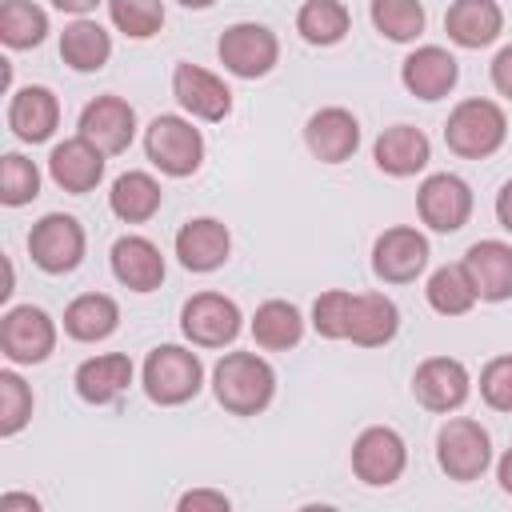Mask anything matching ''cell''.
Masks as SVG:
<instances>
[{
  "label": "cell",
  "mask_w": 512,
  "mask_h": 512,
  "mask_svg": "<svg viewBox=\"0 0 512 512\" xmlns=\"http://www.w3.org/2000/svg\"><path fill=\"white\" fill-rule=\"evenodd\" d=\"M216 404L232 416H260L276 396V372L256 352H224L212 368Z\"/></svg>",
  "instance_id": "6da1fadb"
},
{
  "label": "cell",
  "mask_w": 512,
  "mask_h": 512,
  "mask_svg": "<svg viewBox=\"0 0 512 512\" xmlns=\"http://www.w3.org/2000/svg\"><path fill=\"white\" fill-rule=\"evenodd\" d=\"M424 296H428V308L440 312V316H468L476 308V300H480L476 288H472V280H468V272H464V264L436 268L428 276Z\"/></svg>",
  "instance_id": "1f68e13d"
},
{
  "label": "cell",
  "mask_w": 512,
  "mask_h": 512,
  "mask_svg": "<svg viewBox=\"0 0 512 512\" xmlns=\"http://www.w3.org/2000/svg\"><path fill=\"white\" fill-rule=\"evenodd\" d=\"M428 236L412 224L384 228L372 244V272L384 284H412L428 268Z\"/></svg>",
  "instance_id": "8fae6325"
},
{
  "label": "cell",
  "mask_w": 512,
  "mask_h": 512,
  "mask_svg": "<svg viewBox=\"0 0 512 512\" xmlns=\"http://www.w3.org/2000/svg\"><path fill=\"white\" fill-rule=\"evenodd\" d=\"M48 36V12L32 0H4L0 4V40L4 48H36Z\"/></svg>",
  "instance_id": "d6a6232c"
},
{
  "label": "cell",
  "mask_w": 512,
  "mask_h": 512,
  "mask_svg": "<svg viewBox=\"0 0 512 512\" xmlns=\"http://www.w3.org/2000/svg\"><path fill=\"white\" fill-rule=\"evenodd\" d=\"M496 220L504 232H512V180H504L496 192Z\"/></svg>",
  "instance_id": "b9f144b4"
},
{
  "label": "cell",
  "mask_w": 512,
  "mask_h": 512,
  "mask_svg": "<svg viewBox=\"0 0 512 512\" xmlns=\"http://www.w3.org/2000/svg\"><path fill=\"white\" fill-rule=\"evenodd\" d=\"M108 20L128 40H148L164 28V0H108Z\"/></svg>",
  "instance_id": "e575fe53"
},
{
  "label": "cell",
  "mask_w": 512,
  "mask_h": 512,
  "mask_svg": "<svg viewBox=\"0 0 512 512\" xmlns=\"http://www.w3.org/2000/svg\"><path fill=\"white\" fill-rule=\"evenodd\" d=\"M172 96L192 120L216 124V120H224L232 112V88L216 72H208L200 64H188V60H180L172 68Z\"/></svg>",
  "instance_id": "9a60e30c"
},
{
  "label": "cell",
  "mask_w": 512,
  "mask_h": 512,
  "mask_svg": "<svg viewBox=\"0 0 512 512\" xmlns=\"http://www.w3.org/2000/svg\"><path fill=\"white\" fill-rule=\"evenodd\" d=\"M444 32L456 48H488L504 32V8L496 0H452L444 12Z\"/></svg>",
  "instance_id": "603a6c76"
},
{
  "label": "cell",
  "mask_w": 512,
  "mask_h": 512,
  "mask_svg": "<svg viewBox=\"0 0 512 512\" xmlns=\"http://www.w3.org/2000/svg\"><path fill=\"white\" fill-rule=\"evenodd\" d=\"M436 464L448 480L472 484L492 468V436L472 416H448L436 432Z\"/></svg>",
  "instance_id": "277c9868"
},
{
  "label": "cell",
  "mask_w": 512,
  "mask_h": 512,
  "mask_svg": "<svg viewBox=\"0 0 512 512\" xmlns=\"http://www.w3.org/2000/svg\"><path fill=\"white\" fill-rule=\"evenodd\" d=\"M244 316L224 292H196L180 308V332L192 348H224L240 336Z\"/></svg>",
  "instance_id": "ba28073f"
},
{
  "label": "cell",
  "mask_w": 512,
  "mask_h": 512,
  "mask_svg": "<svg viewBox=\"0 0 512 512\" xmlns=\"http://www.w3.org/2000/svg\"><path fill=\"white\" fill-rule=\"evenodd\" d=\"M352 304H356V292H344V288L320 292L312 300V328H316V336H324V340H348Z\"/></svg>",
  "instance_id": "d590c367"
},
{
  "label": "cell",
  "mask_w": 512,
  "mask_h": 512,
  "mask_svg": "<svg viewBox=\"0 0 512 512\" xmlns=\"http://www.w3.org/2000/svg\"><path fill=\"white\" fill-rule=\"evenodd\" d=\"M84 248H88V236H84V224L68 212H48L32 224L28 232V256L40 272L48 276H68L80 268L84 260Z\"/></svg>",
  "instance_id": "8992f818"
},
{
  "label": "cell",
  "mask_w": 512,
  "mask_h": 512,
  "mask_svg": "<svg viewBox=\"0 0 512 512\" xmlns=\"http://www.w3.org/2000/svg\"><path fill=\"white\" fill-rule=\"evenodd\" d=\"M176 4H180V8H196V12H200V8H212L216 0H176Z\"/></svg>",
  "instance_id": "bcb514c9"
},
{
  "label": "cell",
  "mask_w": 512,
  "mask_h": 512,
  "mask_svg": "<svg viewBox=\"0 0 512 512\" xmlns=\"http://www.w3.org/2000/svg\"><path fill=\"white\" fill-rule=\"evenodd\" d=\"M104 160H108V156H104L92 140H84V136L76 132V136L60 140V144L52 148V156H48V176H52L56 188H64V192H72V196H84V192H92V188L104 180Z\"/></svg>",
  "instance_id": "d6986e66"
},
{
  "label": "cell",
  "mask_w": 512,
  "mask_h": 512,
  "mask_svg": "<svg viewBox=\"0 0 512 512\" xmlns=\"http://www.w3.org/2000/svg\"><path fill=\"white\" fill-rule=\"evenodd\" d=\"M416 212L432 232H460L472 216V188L456 172H432L416 188Z\"/></svg>",
  "instance_id": "4fadbf2b"
},
{
  "label": "cell",
  "mask_w": 512,
  "mask_h": 512,
  "mask_svg": "<svg viewBox=\"0 0 512 512\" xmlns=\"http://www.w3.org/2000/svg\"><path fill=\"white\" fill-rule=\"evenodd\" d=\"M216 56L224 64V72H232L236 80H260L276 68L280 60V40L268 24H256V20H240V24H228L216 40Z\"/></svg>",
  "instance_id": "52a82bcc"
},
{
  "label": "cell",
  "mask_w": 512,
  "mask_h": 512,
  "mask_svg": "<svg viewBox=\"0 0 512 512\" xmlns=\"http://www.w3.org/2000/svg\"><path fill=\"white\" fill-rule=\"evenodd\" d=\"M76 132L84 140H92L104 156H120L136 140V108L124 96H112V92L108 96H96V100L84 104Z\"/></svg>",
  "instance_id": "5bb4252c"
},
{
  "label": "cell",
  "mask_w": 512,
  "mask_h": 512,
  "mask_svg": "<svg viewBox=\"0 0 512 512\" xmlns=\"http://www.w3.org/2000/svg\"><path fill=\"white\" fill-rule=\"evenodd\" d=\"M0 352L12 364H44L56 352V320L36 304H12L0 316Z\"/></svg>",
  "instance_id": "30bf717a"
},
{
  "label": "cell",
  "mask_w": 512,
  "mask_h": 512,
  "mask_svg": "<svg viewBox=\"0 0 512 512\" xmlns=\"http://www.w3.org/2000/svg\"><path fill=\"white\" fill-rule=\"evenodd\" d=\"M252 340L264 348V352H288L304 340V316L292 300H264L256 312H252Z\"/></svg>",
  "instance_id": "f546056e"
},
{
  "label": "cell",
  "mask_w": 512,
  "mask_h": 512,
  "mask_svg": "<svg viewBox=\"0 0 512 512\" xmlns=\"http://www.w3.org/2000/svg\"><path fill=\"white\" fill-rule=\"evenodd\" d=\"M16 508H24V512H40V500L28 496V492H4V496H0V512H16Z\"/></svg>",
  "instance_id": "7bdbcfd3"
},
{
  "label": "cell",
  "mask_w": 512,
  "mask_h": 512,
  "mask_svg": "<svg viewBox=\"0 0 512 512\" xmlns=\"http://www.w3.org/2000/svg\"><path fill=\"white\" fill-rule=\"evenodd\" d=\"M164 204V192H160V180L152 172H120L112 180V192H108V208L116 220L124 224H148Z\"/></svg>",
  "instance_id": "4316f807"
},
{
  "label": "cell",
  "mask_w": 512,
  "mask_h": 512,
  "mask_svg": "<svg viewBox=\"0 0 512 512\" xmlns=\"http://www.w3.org/2000/svg\"><path fill=\"white\" fill-rule=\"evenodd\" d=\"M144 152L152 160V168H160L164 176H192L204 164V136L192 120L160 112L148 128H144Z\"/></svg>",
  "instance_id": "5b68a950"
},
{
  "label": "cell",
  "mask_w": 512,
  "mask_h": 512,
  "mask_svg": "<svg viewBox=\"0 0 512 512\" xmlns=\"http://www.w3.org/2000/svg\"><path fill=\"white\" fill-rule=\"evenodd\" d=\"M40 196V168L20 156V152H8L0 160V200L8 208H20V204H32Z\"/></svg>",
  "instance_id": "74e56055"
},
{
  "label": "cell",
  "mask_w": 512,
  "mask_h": 512,
  "mask_svg": "<svg viewBox=\"0 0 512 512\" xmlns=\"http://www.w3.org/2000/svg\"><path fill=\"white\" fill-rule=\"evenodd\" d=\"M32 388L24 384L20 372L4 368L0 372V436L12 440L16 432H24V424L32 420Z\"/></svg>",
  "instance_id": "8d00e7d4"
},
{
  "label": "cell",
  "mask_w": 512,
  "mask_h": 512,
  "mask_svg": "<svg viewBox=\"0 0 512 512\" xmlns=\"http://www.w3.org/2000/svg\"><path fill=\"white\" fill-rule=\"evenodd\" d=\"M348 28H352V16L340 0H304L296 12V32L316 48L340 44L348 36Z\"/></svg>",
  "instance_id": "4dcf8cb0"
},
{
  "label": "cell",
  "mask_w": 512,
  "mask_h": 512,
  "mask_svg": "<svg viewBox=\"0 0 512 512\" xmlns=\"http://www.w3.org/2000/svg\"><path fill=\"white\" fill-rule=\"evenodd\" d=\"M480 400L492 412H512V352L492 356L480 368Z\"/></svg>",
  "instance_id": "f35d334b"
},
{
  "label": "cell",
  "mask_w": 512,
  "mask_h": 512,
  "mask_svg": "<svg viewBox=\"0 0 512 512\" xmlns=\"http://www.w3.org/2000/svg\"><path fill=\"white\" fill-rule=\"evenodd\" d=\"M396 332H400V308H396V300L384 296V292H356L348 340L356 348H384V344L396 340Z\"/></svg>",
  "instance_id": "484cf974"
},
{
  "label": "cell",
  "mask_w": 512,
  "mask_h": 512,
  "mask_svg": "<svg viewBox=\"0 0 512 512\" xmlns=\"http://www.w3.org/2000/svg\"><path fill=\"white\" fill-rule=\"evenodd\" d=\"M504 140H508V116L496 100L468 96L448 112L444 144L460 160H488L492 152L504 148Z\"/></svg>",
  "instance_id": "3957f363"
},
{
  "label": "cell",
  "mask_w": 512,
  "mask_h": 512,
  "mask_svg": "<svg viewBox=\"0 0 512 512\" xmlns=\"http://www.w3.org/2000/svg\"><path fill=\"white\" fill-rule=\"evenodd\" d=\"M108 260H112V276H116L124 288H132V292H156V288L164 284V272H168L160 248H156L148 236H136V232L120 236V240L112 244Z\"/></svg>",
  "instance_id": "cb8c5ba5"
},
{
  "label": "cell",
  "mask_w": 512,
  "mask_h": 512,
  "mask_svg": "<svg viewBox=\"0 0 512 512\" xmlns=\"http://www.w3.org/2000/svg\"><path fill=\"white\" fill-rule=\"evenodd\" d=\"M496 480H500V492H504V496H512V448L496 460Z\"/></svg>",
  "instance_id": "f6af8a7d"
},
{
  "label": "cell",
  "mask_w": 512,
  "mask_h": 512,
  "mask_svg": "<svg viewBox=\"0 0 512 512\" xmlns=\"http://www.w3.org/2000/svg\"><path fill=\"white\" fill-rule=\"evenodd\" d=\"M232 256V232L216 216H192L176 232V260L188 272H216Z\"/></svg>",
  "instance_id": "e0dca14e"
},
{
  "label": "cell",
  "mask_w": 512,
  "mask_h": 512,
  "mask_svg": "<svg viewBox=\"0 0 512 512\" xmlns=\"http://www.w3.org/2000/svg\"><path fill=\"white\" fill-rule=\"evenodd\" d=\"M60 60L72 72H100L112 60V36L104 24L76 16L64 32H60Z\"/></svg>",
  "instance_id": "f1b7e54d"
},
{
  "label": "cell",
  "mask_w": 512,
  "mask_h": 512,
  "mask_svg": "<svg viewBox=\"0 0 512 512\" xmlns=\"http://www.w3.org/2000/svg\"><path fill=\"white\" fill-rule=\"evenodd\" d=\"M8 128L24 144H44L60 128V100L44 84H28L8 100Z\"/></svg>",
  "instance_id": "44dd1931"
},
{
  "label": "cell",
  "mask_w": 512,
  "mask_h": 512,
  "mask_svg": "<svg viewBox=\"0 0 512 512\" xmlns=\"http://www.w3.org/2000/svg\"><path fill=\"white\" fill-rule=\"evenodd\" d=\"M460 80V64L448 48L440 44H420L416 52L404 56L400 64V84L416 96V100H444Z\"/></svg>",
  "instance_id": "ac0fdd59"
},
{
  "label": "cell",
  "mask_w": 512,
  "mask_h": 512,
  "mask_svg": "<svg viewBox=\"0 0 512 512\" xmlns=\"http://www.w3.org/2000/svg\"><path fill=\"white\" fill-rule=\"evenodd\" d=\"M120 328V304L108 292H84L64 308V332L76 344H100Z\"/></svg>",
  "instance_id": "83f0119b"
},
{
  "label": "cell",
  "mask_w": 512,
  "mask_h": 512,
  "mask_svg": "<svg viewBox=\"0 0 512 512\" xmlns=\"http://www.w3.org/2000/svg\"><path fill=\"white\" fill-rule=\"evenodd\" d=\"M304 144L320 164H344L360 148V120L340 104L316 108L304 124Z\"/></svg>",
  "instance_id": "2e32d148"
},
{
  "label": "cell",
  "mask_w": 512,
  "mask_h": 512,
  "mask_svg": "<svg viewBox=\"0 0 512 512\" xmlns=\"http://www.w3.org/2000/svg\"><path fill=\"white\" fill-rule=\"evenodd\" d=\"M472 392V376L464 368V360L456 356H428L416 364L412 372V396L420 408L436 412V416H448L456 412Z\"/></svg>",
  "instance_id": "7c38bea8"
},
{
  "label": "cell",
  "mask_w": 512,
  "mask_h": 512,
  "mask_svg": "<svg viewBox=\"0 0 512 512\" xmlns=\"http://www.w3.org/2000/svg\"><path fill=\"white\" fill-rule=\"evenodd\" d=\"M140 384L144 396L160 408H180L188 400H196V392L204 388V364L192 348L184 344H156L144 356L140 368Z\"/></svg>",
  "instance_id": "7a4b0ae2"
},
{
  "label": "cell",
  "mask_w": 512,
  "mask_h": 512,
  "mask_svg": "<svg viewBox=\"0 0 512 512\" xmlns=\"http://www.w3.org/2000/svg\"><path fill=\"white\" fill-rule=\"evenodd\" d=\"M176 508L180 512H228L232 500L224 492H216V488H192V492H184L176 500Z\"/></svg>",
  "instance_id": "ab89813d"
},
{
  "label": "cell",
  "mask_w": 512,
  "mask_h": 512,
  "mask_svg": "<svg viewBox=\"0 0 512 512\" xmlns=\"http://www.w3.org/2000/svg\"><path fill=\"white\" fill-rule=\"evenodd\" d=\"M96 4H108V0H52V8H60L68 16H88V12H96Z\"/></svg>",
  "instance_id": "ee69618b"
},
{
  "label": "cell",
  "mask_w": 512,
  "mask_h": 512,
  "mask_svg": "<svg viewBox=\"0 0 512 512\" xmlns=\"http://www.w3.org/2000/svg\"><path fill=\"white\" fill-rule=\"evenodd\" d=\"M368 16L376 24L380 36H388L392 44H412L424 32V4L420 0H372Z\"/></svg>",
  "instance_id": "836d02e7"
},
{
  "label": "cell",
  "mask_w": 512,
  "mask_h": 512,
  "mask_svg": "<svg viewBox=\"0 0 512 512\" xmlns=\"http://www.w3.org/2000/svg\"><path fill=\"white\" fill-rule=\"evenodd\" d=\"M408 468V444L396 428L372 424L352 440V476L368 488H388Z\"/></svg>",
  "instance_id": "9c48e42d"
},
{
  "label": "cell",
  "mask_w": 512,
  "mask_h": 512,
  "mask_svg": "<svg viewBox=\"0 0 512 512\" xmlns=\"http://www.w3.org/2000/svg\"><path fill=\"white\" fill-rule=\"evenodd\" d=\"M488 76H492V88H496L504 100H512V44H504V48L492 56Z\"/></svg>",
  "instance_id": "60d3db41"
},
{
  "label": "cell",
  "mask_w": 512,
  "mask_h": 512,
  "mask_svg": "<svg viewBox=\"0 0 512 512\" xmlns=\"http://www.w3.org/2000/svg\"><path fill=\"white\" fill-rule=\"evenodd\" d=\"M132 360L124 352H100V356H88L76 372H72V384H76V396L84 404H112L120 400V392L132 384Z\"/></svg>",
  "instance_id": "d4e9b609"
},
{
  "label": "cell",
  "mask_w": 512,
  "mask_h": 512,
  "mask_svg": "<svg viewBox=\"0 0 512 512\" xmlns=\"http://www.w3.org/2000/svg\"><path fill=\"white\" fill-rule=\"evenodd\" d=\"M464 272L476 288L480 300L488 304H504L512 300V244L504 240H476L468 252H464Z\"/></svg>",
  "instance_id": "ffe728a7"
},
{
  "label": "cell",
  "mask_w": 512,
  "mask_h": 512,
  "mask_svg": "<svg viewBox=\"0 0 512 512\" xmlns=\"http://www.w3.org/2000/svg\"><path fill=\"white\" fill-rule=\"evenodd\" d=\"M372 160H376V168H380L384 176L404 180V176H416V172L428 168V160H432V140H428L416 124H392V128H384V132L376 136Z\"/></svg>",
  "instance_id": "7402d4cb"
}]
</instances>
